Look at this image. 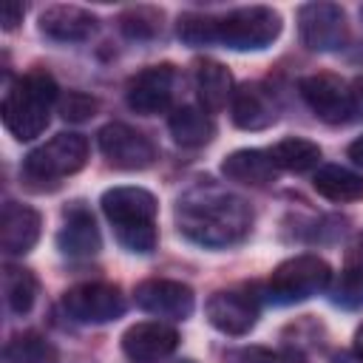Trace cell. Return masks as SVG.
Listing matches in <instances>:
<instances>
[{
	"label": "cell",
	"instance_id": "obj_8",
	"mask_svg": "<svg viewBox=\"0 0 363 363\" xmlns=\"http://www.w3.org/2000/svg\"><path fill=\"white\" fill-rule=\"evenodd\" d=\"M60 306L77 323H108L125 312V295L113 284H77L62 292Z\"/></svg>",
	"mask_w": 363,
	"mask_h": 363
},
{
	"label": "cell",
	"instance_id": "obj_34",
	"mask_svg": "<svg viewBox=\"0 0 363 363\" xmlns=\"http://www.w3.org/2000/svg\"><path fill=\"white\" fill-rule=\"evenodd\" d=\"M352 91H354V96H357V102H363V74L352 82Z\"/></svg>",
	"mask_w": 363,
	"mask_h": 363
},
{
	"label": "cell",
	"instance_id": "obj_3",
	"mask_svg": "<svg viewBox=\"0 0 363 363\" xmlns=\"http://www.w3.org/2000/svg\"><path fill=\"white\" fill-rule=\"evenodd\" d=\"M105 218L116 230V241L130 252L156 250V196L145 187H111L99 199Z\"/></svg>",
	"mask_w": 363,
	"mask_h": 363
},
{
	"label": "cell",
	"instance_id": "obj_22",
	"mask_svg": "<svg viewBox=\"0 0 363 363\" xmlns=\"http://www.w3.org/2000/svg\"><path fill=\"white\" fill-rule=\"evenodd\" d=\"M312 187L329 201H360L363 199V176L352 173L340 164H323L312 176Z\"/></svg>",
	"mask_w": 363,
	"mask_h": 363
},
{
	"label": "cell",
	"instance_id": "obj_27",
	"mask_svg": "<svg viewBox=\"0 0 363 363\" xmlns=\"http://www.w3.org/2000/svg\"><path fill=\"white\" fill-rule=\"evenodd\" d=\"M119 28L133 40H147L162 28V11L153 6H133L119 14Z\"/></svg>",
	"mask_w": 363,
	"mask_h": 363
},
{
	"label": "cell",
	"instance_id": "obj_16",
	"mask_svg": "<svg viewBox=\"0 0 363 363\" xmlns=\"http://www.w3.org/2000/svg\"><path fill=\"white\" fill-rule=\"evenodd\" d=\"M230 113H233L235 128H241V130H264L278 119L275 99L258 82H247V85L235 88V94L230 99Z\"/></svg>",
	"mask_w": 363,
	"mask_h": 363
},
{
	"label": "cell",
	"instance_id": "obj_24",
	"mask_svg": "<svg viewBox=\"0 0 363 363\" xmlns=\"http://www.w3.org/2000/svg\"><path fill=\"white\" fill-rule=\"evenodd\" d=\"M6 363H57L60 354L48 337L40 332H20L3 349Z\"/></svg>",
	"mask_w": 363,
	"mask_h": 363
},
{
	"label": "cell",
	"instance_id": "obj_13",
	"mask_svg": "<svg viewBox=\"0 0 363 363\" xmlns=\"http://www.w3.org/2000/svg\"><path fill=\"white\" fill-rule=\"evenodd\" d=\"M136 306L147 315L156 318H170V320H184L190 318L193 306H196V295L187 284L182 281H170V278H150L142 281L133 292Z\"/></svg>",
	"mask_w": 363,
	"mask_h": 363
},
{
	"label": "cell",
	"instance_id": "obj_23",
	"mask_svg": "<svg viewBox=\"0 0 363 363\" xmlns=\"http://www.w3.org/2000/svg\"><path fill=\"white\" fill-rule=\"evenodd\" d=\"M269 156L272 162L281 167V170H289V173H306L312 167H318L320 162V147L309 139H301V136H286L281 142H275L269 147Z\"/></svg>",
	"mask_w": 363,
	"mask_h": 363
},
{
	"label": "cell",
	"instance_id": "obj_10",
	"mask_svg": "<svg viewBox=\"0 0 363 363\" xmlns=\"http://www.w3.org/2000/svg\"><path fill=\"white\" fill-rule=\"evenodd\" d=\"M301 43L312 51H337L349 40L346 14L335 3H306L298 11Z\"/></svg>",
	"mask_w": 363,
	"mask_h": 363
},
{
	"label": "cell",
	"instance_id": "obj_28",
	"mask_svg": "<svg viewBox=\"0 0 363 363\" xmlns=\"http://www.w3.org/2000/svg\"><path fill=\"white\" fill-rule=\"evenodd\" d=\"M332 303L343 306V309H357L363 306V272L346 269L340 272V278L332 286Z\"/></svg>",
	"mask_w": 363,
	"mask_h": 363
},
{
	"label": "cell",
	"instance_id": "obj_11",
	"mask_svg": "<svg viewBox=\"0 0 363 363\" xmlns=\"http://www.w3.org/2000/svg\"><path fill=\"white\" fill-rule=\"evenodd\" d=\"M173 88H176V68L170 62L147 65L128 79L125 102L130 111H136L142 116H156V113H164L170 108Z\"/></svg>",
	"mask_w": 363,
	"mask_h": 363
},
{
	"label": "cell",
	"instance_id": "obj_20",
	"mask_svg": "<svg viewBox=\"0 0 363 363\" xmlns=\"http://www.w3.org/2000/svg\"><path fill=\"white\" fill-rule=\"evenodd\" d=\"M167 128H170L173 142L182 145V147H201L216 136L213 116L204 108H196V105L176 108L170 113V119H167Z\"/></svg>",
	"mask_w": 363,
	"mask_h": 363
},
{
	"label": "cell",
	"instance_id": "obj_19",
	"mask_svg": "<svg viewBox=\"0 0 363 363\" xmlns=\"http://www.w3.org/2000/svg\"><path fill=\"white\" fill-rule=\"evenodd\" d=\"M221 173L227 176V182H238V184H250V187H264V184L275 182L278 164L272 162L269 150L241 147V150H233L230 156H224Z\"/></svg>",
	"mask_w": 363,
	"mask_h": 363
},
{
	"label": "cell",
	"instance_id": "obj_21",
	"mask_svg": "<svg viewBox=\"0 0 363 363\" xmlns=\"http://www.w3.org/2000/svg\"><path fill=\"white\" fill-rule=\"evenodd\" d=\"M196 91L207 111H221L235 94L233 74L227 71V65H221L216 60H199L196 62Z\"/></svg>",
	"mask_w": 363,
	"mask_h": 363
},
{
	"label": "cell",
	"instance_id": "obj_31",
	"mask_svg": "<svg viewBox=\"0 0 363 363\" xmlns=\"http://www.w3.org/2000/svg\"><path fill=\"white\" fill-rule=\"evenodd\" d=\"M23 14H26V9L20 3H6L3 6V28L6 31H14L23 23Z\"/></svg>",
	"mask_w": 363,
	"mask_h": 363
},
{
	"label": "cell",
	"instance_id": "obj_1",
	"mask_svg": "<svg viewBox=\"0 0 363 363\" xmlns=\"http://www.w3.org/2000/svg\"><path fill=\"white\" fill-rule=\"evenodd\" d=\"M176 227L199 247L224 250L244 241L252 227V210L241 196L201 182L176 201Z\"/></svg>",
	"mask_w": 363,
	"mask_h": 363
},
{
	"label": "cell",
	"instance_id": "obj_15",
	"mask_svg": "<svg viewBox=\"0 0 363 363\" xmlns=\"http://www.w3.org/2000/svg\"><path fill=\"white\" fill-rule=\"evenodd\" d=\"M40 227H43V218L34 207L20 201H6L0 216V247L9 255L28 252L40 238Z\"/></svg>",
	"mask_w": 363,
	"mask_h": 363
},
{
	"label": "cell",
	"instance_id": "obj_35",
	"mask_svg": "<svg viewBox=\"0 0 363 363\" xmlns=\"http://www.w3.org/2000/svg\"><path fill=\"white\" fill-rule=\"evenodd\" d=\"M176 363H196V360H190V357H184V360H176Z\"/></svg>",
	"mask_w": 363,
	"mask_h": 363
},
{
	"label": "cell",
	"instance_id": "obj_25",
	"mask_svg": "<svg viewBox=\"0 0 363 363\" xmlns=\"http://www.w3.org/2000/svg\"><path fill=\"white\" fill-rule=\"evenodd\" d=\"M3 295L14 315H26L37 301V278L26 267L6 264L3 269Z\"/></svg>",
	"mask_w": 363,
	"mask_h": 363
},
{
	"label": "cell",
	"instance_id": "obj_6",
	"mask_svg": "<svg viewBox=\"0 0 363 363\" xmlns=\"http://www.w3.org/2000/svg\"><path fill=\"white\" fill-rule=\"evenodd\" d=\"M332 281V269L323 258L318 255H295L281 261L269 281H267V295L275 303H298L306 301L318 292H323Z\"/></svg>",
	"mask_w": 363,
	"mask_h": 363
},
{
	"label": "cell",
	"instance_id": "obj_4",
	"mask_svg": "<svg viewBox=\"0 0 363 363\" xmlns=\"http://www.w3.org/2000/svg\"><path fill=\"white\" fill-rule=\"evenodd\" d=\"M85 162L88 139L82 133H57L26 156L20 176L34 190H54L65 176L82 170Z\"/></svg>",
	"mask_w": 363,
	"mask_h": 363
},
{
	"label": "cell",
	"instance_id": "obj_14",
	"mask_svg": "<svg viewBox=\"0 0 363 363\" xmlns=\"http://www.w3.org/2000/svg\"><path fill=\"white\" fill-rule=\"evenodd\" d=\"M179 346V332L162 320H142L125 329L122 352L130 363H162Z\"/></svg>",
	"mask_w": 363,
	"mask_h": 363
},
{
	"label": "cell",
	"instance_id": "obj_17",
	"mask_svg": "<svg viewBox=\"0 0 363 363\" xmlns=\"http://www.w3.org/2000/svg\"><path fill=\"white\" fill-rule=\"evenodd\" d=\"M57 247L71 258H85V255L99 252L102 238H99L94 216L82 207V201H77L65 210V221L57 233Z\"/></svg>",
	"mask_w": 363,
	"mask_h": 363
},
{
	"label": "cell",
	"instance_id": "obj_18",
	"mask_svg": "<svg viewBox=\"0 0 363 363\" xmlns=\"http://www.w3.org/2000/svg\"><path fill=\"white\" fill-rule=\"evenodd\" d=\"M40 31L54 43H82L96 31V17L79 6H48L40 14Z\"/></svg>",
	"mask_w": 363,
	"mask_h": 363
},
{
	"label": "cell",
	"instance_id": "obj_7",
	"mask_svg": "<svg viewBox=\"0 0 363 363\" xmlns=\"http://www.w3.org/2000/svg\"><path fill=\"white\" fill-rule=\"evenodd\" d=\"M298 91L303 102L312 108V113L329 125H346L357 119L360 102L354 91L346 88V82L335 74H312L298 82Z\"/></svg>",
	"mask_w": 363,
	"mask_h": 363
},
{
	"label": "cell",
	"instance_id": "obj_29",
	"mask_svg": "<svg viewBox=\"0 0 363 363\" xmlns=\"http://www.w3.org/2000/svg\"><path fill=\"white\" fill-rule=\"evenodd\" d=\"M96 113V99L82 94V91H68L60 99V116L68 122H85Z\"/></svg>",
	"mask_w": 363,
	"mask_h": 363
},
{
	"label": "cell",
	"instance_id": "obj_9",
	"mask_svg": "<svg viewBox=\"0 0 363 363\" xmlns=\"http://www.w3.org/2000/svg\"><path fill=\"white\" fill-rule=\"evenodd\" d=\"M96 142H99V153L116 170H145L156 159L153 142L142 130H136V128H130L125 122L105 125L99 130Z\"/></svg>",
	"mask_w": 363,
	"mask_h": 363
},
{
	"label": "cell",
	"instance_id": "obj_32",
	"mask_svg": "<svg viewBox=\"0 0 363 363\" xmlns=\"http://www.w3.org/2000/svg\"><path fill=\"white\" fill-rule=\"evenodd\" d=\"M346 153H349V159H352L354 164H360V167H363V136H357V139L349 145V150H346Z\"/></svg>",
	"mask_w": 363,
	"mask_h": 363
},
{
	"label": "cell",
	"instance_id": "obj_26",
	"mask_svg": "<svg viewBox=\"0 0 363 363\" xmlns=\"http://www.w3.org/2000/svg\"><path fill=\"white\" fill-rule=\"evenodd\" d=\"M224 363H309L298 349H269V346H238L224 352Z\"/></svg>",
	"mask_w": 363,
	"mask_h": 363
},
{
	"label": "cell",
	"instance_id": "obj_5",
	"mask_svg": "<svg viewBox=\"0 0 363 363\" xmlns=\"http://www.w3.org/2000/svg\"><path fill=\"white\" fill-rule=\"evenodd\" d=\"M281 34L278 11L267 6L233 9L221 17H210V45L218 43L233 51H261Z\"/></svg>",
	"mask_w": 363,
	"mask_h": 363
},
{
	"label": "cell",
	"instance_id": "obj_33",
	"mask_svg": "<svg viewBox=\"0 0 363 363\" xmlns=\"http://www.w3.org/2000/svg\"><path fill=\"white\" fill-rule=\"evenodd\" d=\"M354 352L363 357V323L357 326V332H354Z\"/></svg>",
	"mask_w": 363,
	"mask_h": 363
},
{
	"label": "cell",
	"instance_id": "obj_2",
	"mask_svg": "<svg viewBox=\"0 0 363 363\" xmlns=\"http://www.w3.org/2000/svg\"><path fill=\"white\" fill-rule=\"evenodd\" d=\"M57 96H60V88L48 71L34 68V71L17 77L9 85L3 105H0L6 130L20 142L37 139L51 119V108H54Z\"/></svg>",
	"mask_w": 363,
	"mask_h": 363
},
{
	"label": "cell",
	"instance_id": "obj_30",
	"mask_svg": "<svg viewBox=\"0 0 363 363\" xmlns=\"http://www.w3.org/2000/svg\"><path fill=\"white\" fill-rule=\"evenodd\" d=\"M343 267H346V269H354V272H363V233H357V235L352 238V244L346 247Z\"/></svg>",
	"mask_w": 363,
	"mask_h": 363
},
{
	"label": "cell",
	"instance_id": "obj_12",
	"mask_svg": "<svg viewBox=\"0 0 363 363\" xmlns=\"http://www.w3.org/2000/svg\"><path fill=\"white\" fill-rule=\"evenodd\" d=\"M204 315L224 335H247L258 320V298L250 289H218L207 298Z\"/></svg>",
	"mask_w": 363,
	"mask_h": 363
}]
</instances>
